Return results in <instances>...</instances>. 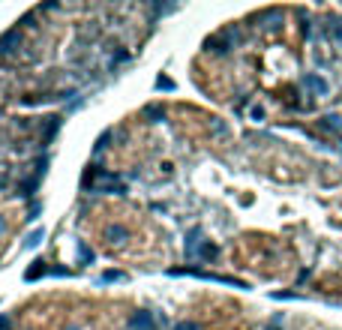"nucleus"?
Returning a JSON list of instances; mask_svg holds the SVG:
<instances>
[{
    "mask_svg": "<svg viewBox=\"0 0 342 330\" xmlns=\"http://www.w3.org/2000/svg\"><path fill=\"white\" fill-rule=\"evenodd\" d=\"M48 273H51V267H48L45 261H33V264L24 270V279H27V282H36V279H42V276H48Z\"/></svg>",
    "mask_w": 342,
    "mask_h": 330,
    "instance_id": "nucleus-5",
    "label": "nucleus"
},
{
    "mask_svg": "<svg viewBox=\"0 0 342 330\" xmlns=\"http://www.w3.org/2000/svg\"><path fill=\"white\" fill-rule=\"evenodd\" d=\"M36 186H39V177H27V180H24V183L18 186V192H21V195L27 198V195H33V192H36Z\"/></svg>",
    "mask_w": 342,
    "mask_h": 330,
    "instance_id": "nucleus-7",
    "label": "nucleus"
},
{
    "mask_svg": "<svg viewBox=\"0 0 342 330\" xmlns=\"http://www.w3.org/2000/svg\"><path fill=\"white\" fill-rule=\"evenodd\" d=\"M186 258L189 261H210V258H216V246L210 240H201V228H192L186 234Z\"/></svg>",
    "mask_w": 342,
    "mask_h": 330,
    "instance_id": "nucleus-2",
    "label": "nucleus"
},
{
    "mask_svg": "<svg viewBox=\"0 0 342 330\" xmlns=\"http://www.w3.org/2000/svg\"><path fill=\"white\" fill-rule=\"evenodd\" d=\"M18 42H21V33H18V30H9V33H3V36H0V54H9V51H15V48H18Z\"/></svg>",
    "mask_w": 342,
    "mask_h": 330,
    "instance_id": "nucleus-6",
    "label": "nucleus"
},
{
    "mask_svg": "<svg viewBox=\"0 0 342 330\" xmlns=\"http://www.w3.org/2000/svg\"><path fill=\"white\" fill-rule=\"evenodd\" d=\"M78 255H81V261H90L93 258V252H87V246H78Z\"/></svg>",
    "mask_w": 342,
    "mask_h": 330,
    "instance_id": "nucleus-12",
    "label": "nucleus"
},
{
    "mask_svg": "<svg viewBox=\"0 0 342 330\" xmlns=\"http://www.w3.org/2000/svg\"><path fill=\"white\" fill-rule=\"evenodd\" d=\"M156 90H174V81L165 78V75H159V78H156Z\"/></svg>",
    "mask_w": 342,
    "mask_h": 330,
    "instance_id": "nucleus-10",
    "label": "nucleus"
},
{
    "mask_svg": "<svg viewBox=\"0 0 342 330\" xmlns=\"http://www.w3.org/2000/svg\"><path fill=\"white\" fill-rule=\"evenodd\" d=\"M3 228H6V222H3V219H0V231H3Z\"/></svg>",
    "mask_w": 342,
    "mask_h": 330,
    "instance_id": "nucleus-14",
    "label": "nucleus"
},
{
    "mask_svg": "<svg viewBox=\"0 0 342 330\" xmlns=\"http://www.w3.org/2000/svg\"><path fill=\"white\" fill-rule=\"evenodd\" d=\"M42 237H45V231H42V228H36V231H30V234H27L24 246H27V249H33V246H39V240H42Z\"/></svg>",
    "mask_w": 342,
    "mask_h": 330,
    "instance_id": "nucleus-8",
    "label": "nucleus"
},
{
    "mask_svg": "<svg viewBox=\"0 0 342 330\" xmlns=\"http://www.w3.org/2000/svg\"><path fill=\"white\" fill-rule=\"evenodd\" d=\"M174 330H198V327H195V324L189 321V324H180V327H174Z\"/></svg>",
    "mask_w": 342,
    "mask_h": 330,
    "instance_id": "nucleus-13",
    "label": "nucleus"
},
{
    "mask_svg": "<svg viewBox=\"0 0 342 330\" xmlns=\"http://www.w3.org/2000/svg\"><path fill=\"white\" fill-rule=\"evenodd\" d=\"M105 234H108V240H111V243H123V240H126V231H123L120 225H117V228H108Z\"/></svg>",
    "mask_w": 342,
    "mask_h": 330,
    "instance_id": "nucleus-9",
    "label": "nucleus"
},
{
    "mask_svg": "<svg viewBox=\"0 0 342 330\" xmlns=\"http://www.w3.org/2000/svg\"><path fill=\"white\" fill-rule=\"evenodd\" d=\"M231 39H237V33H234V30H225V33H219V36H210V39L204 42V48H207V51L222 54V51H228V48H231Z\"/></svg>",
    "mask_w": 342,
    "mask_h": 330,
    "instance_id": "nucleus-3",
    "label": "nucleus"
},
{
    "mask_svg": "<svg viewBox=\"0 0 342 330\" xmlns=\"http://www.w3.org/2000/svg\"><path fill=\"white\" fill-rule=\"evenodd\" d=\"M84 186H87V189H93V192H117V195L126 189L120 177H114L111 171H105V168H96V165L84 171Z\"/></svg>",
    "mask_w": 342,
    "mask_h": 330,
    "instance_id": "nucleus-1",
    "label": "nucleus"
},
{
    "mask_svg": "<svg viewBox=\"0 0 342 330\" xmlns=\"http://www.w3.org/2000/svg\"><path fill=\"white\" fill-rule=\"evenodd\" d=\"M132 330H156V318H153V312H147V309L135 312V315H132Z\"/></svg>",
    "mask_w": 342,
    "mask_h": 330,
    "instance_id": "nucleus-4",
    "label": "nucleus"
},
{
    "mask_svg": "<svg viewBox=\"0 0 342 330\" xmlns=\"http://www.w3.org/2000/svg\"><path fill=\"white\" fill-rule=\"evenodd\" d=\"M102 279H105V282H120V279H123V273H117V270H108V273H102Z\"/></svg>",
    "mask_w": 342,
    "mask_h": 330,
    "instance_id": "nucleus-11",
    "label": "nucleus"
}]
</instances>
